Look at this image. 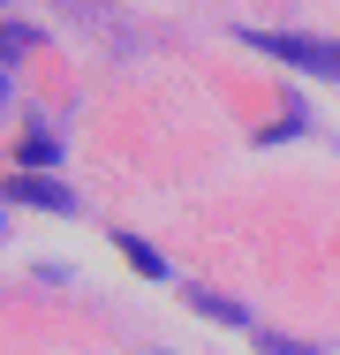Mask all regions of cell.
Here are the masks:
<instances>
[{
	"mask_svg": "<svg viewBox=\"0 0 340 355\" xmlns=\"http://www.w3.org/2000/svg\"><path fill=\"white\" fill-rule=\"evenodd\" d=\"M265 53H280V61H295V69L310 76H340V46L333 38H257Z\"/></svg>",
	"mask_w": 340,
	"mask_h": 355,
	"instance_id": "1",
	"label": "cell"
},
{
	"mask_svg": "<svg viewBox=\"0 0 340 355\" xmlns=\"http://www.w3.org/2000/svg\"><path fill=\"white\" fill-rule=\"evenodd\" d=\"M8 205H46V212H68L76 197H68V189H53V182H31V174H15V182H8Z\"/></svg>",
	"mask_w": 340,
	"mask_h": 355,
	"instance_id": "2",
	"label": "cell"
},
{
	"mask_svg": "<svg viewBox=\"0 0 340 355\" xmlns=\"http://www.w3.org/2000/svg\"><path fill=\"white\" fill-rule=\"evenodd\" d=\"M189 310L219 318V325H250V310H242V302H227V295H197V287H189Z\"/></svg>",
	"mask_w": 340,
	"mask_h": 355,
	"instance_id": "3",
	"label": "cell"
},
{
	"mask_svg": "<svg viewBox=\"0 0 340 355\" xmlns=\"http://www.w3.org/2000/svg\"><path fill=\"white\" fill-rule=\"evenodd\" d=\"M121 257H129L136 272H144V280H167V265H159V250H151V242H136V234H121Z\"/></svg>",
	"mask_w": 340,
	"mask_h": 355,
	"instance_id": "4",
	"label": "cell"
}]
</instances>
